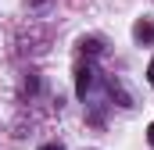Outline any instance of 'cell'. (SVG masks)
<instances>
[{"label":"cell","instance_id":"6","mask_svg":"<svg viewBox=\"0 0 154 150\" xmlns=\"http://www.w3.org/2000/svg\"><path fill=\"white\" fill-rule=\"evenodd\" d=\"M147 79H151V86H154V61H151V68H147Z\"/></svg>","mask_w":154,"mask_h":150},{"label":"cell","instance_id":"4","mask_svg":"<svg viewBox=\"0 0 154 150\" xmlns=\"http://www.w3.org/2000/svg\"><path fill=\"white\" fill-rule=\"evenodd\" d=\"M22 89H25L29 97H32V93H39V75H36V72H29V75H25V86H22Z\"/></svg>","mask_w":154,"mask_h":150},{"label":"cell","instance_id":"3","mask_svg":"<svg viewBox=\"0 0 154 150\" xmlns=\"http://www.w3.org/2000/svg\"><path fill=\"white\" fill-rule=\"evenodd\" d=\"M79 54H82V57L104 54V39H100V36H82V39H79Z\"/></svg>","mask_w":154,"mask_h":150},{"label":"cell","instance_id":"7","mask_svg":"<svg viewBox=\"0 0 154 150\" xmlns=\"http://www.w3.org/2000/svg\"><path fill=\"white\" fill-rule=\"evenodd\" d=\"M39 150H57V147H54V143H47V147H39Z\"/></svg>","mask_w":154,"mask_h":150},{"label":"cell","instance_id":"5","mask_svg":"<svg viewBox=\"0 0 154 150\" xmlns=\"http://www.w3.org/2000/svg\"><path fill=\"white\" fill-rule=\"evenodd\" d=\"M147 143H151V147H154V122H151V125H147Z\"/></svg>","mask_w":154,"mask_h":150},{"label":"cell","instance_id":"2","mask_svg":"<svg viewBox=\"0 0 154 150\" xmlns=\"http://www.w3.org/2000/svg\"><path fill=\"white\" fill-rule=\"evenodd\" d=\"M133 39L136 43H154V18H136V25H133Z\"/></svg>","mask_w":154,"mask_h":150},{"label":"cell","instance_id":"1","mask_svg":"<svg viewBox=\"0 0 154 150\" xmlns=\"http://www.w3.org/2000/svg\"><path fill=\"white\" fill-rule=\"evenodd\" d=\"M93 79H97V72H93V64H79L75 68V93L86 100V93L93 89Z\"/></svg>","mask_w":154,"mask_h":150}]
</instances>
